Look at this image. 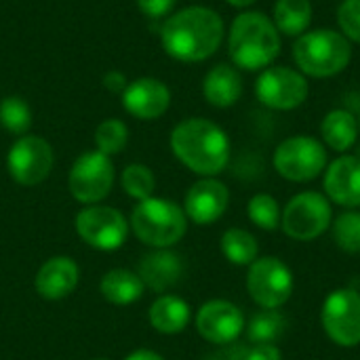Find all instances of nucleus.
Instances as JSON below:
<instances>
[{"mask_svg":"<svg viewBox=\"0 0 360 360\" xmlns=\"http://www.w3.org/2000/svg\"><path fill=\"white\" fill-rule=\"evenodd\" d=\"M338 25L350 42L360 44V0H344L338 6Z\"/></svg>","mask_w":360,"mask_h":360,"instance_id":"2f4dec72","label":"nucleus"},{"mask_svg":"<svg viewBox=\"0 0 360 360\" xmlns=\"http://www.w3.org/2000/svg\"><path fill=\"white\" fill-rule=\"evenodd\" d=\"M247 213H249V219L266 232L276 230L281 226V217H283L278 200L270 194H255L249 200Z\"/></svg>","mask_w":360,"mask_h":360,"instance_id":"c85d7f7f","label":"nucleus"},{"mask_svg":"<svg viewBox=\"0 0 360 360\" xmlns=\"http://www.w3.org/2000/svg\"><path fill=\"white\" fill-rule=\"evenodd\" d=\"M127 84H129L127 76H124L122 72H118V70H112V72H108V74L103 76V86H105L110 93H124Z\"/></svg>","mask_w":360,"mask_h":360,"instance_id":"c9c22d12","label":"nucleus"},{"mask_svg":"<svg viewBox=\"0 0 360 360\" xmlns=\"http://www.w3.org/2000/svg\"><path fill=\"white\" fill-rule=\"evenodd\" d=\"M333 240L346 253H360V213L344 211L333 221Z\"/></svg>","mask_w":360,"mask_h":360,"instance_id":"7c9ffc66","label":"nucleus"},{"mask_svg":"<svg viewBox=\"0 0 360 360\" xmlns=\"http://www.w3.org/2000/svg\"><path fill=\"white\" fill-rule=\"evenodd\" d=\"M186 266L179 253L171 249H158L154 253H148L139 264V278L146 287L165 293L173 289L184 278Z\"/></svg>","mask_w":360,"mask_h":360,"instance_id":"a211bd4d","label":"nucleus"},{"mask_svg":"<svg viewBox=\"0 0 360 360\" xmlns=\"http://www.w3.org/2000/svg\"><path fill=\"white\" fill-rule=\"evenodd\" d=\"M122 105L139 120H156L169 110L171 91L162 80L143 76L127 84L122 93Z\"/></svg>","mask_w":360,"mask_h":360,"instance_id":"2eb2a0df","label":"nucleus"},{"mask_svg":"<svg viewBox=\"0 0 360 360\" xmlns=\"http://www.w3.org/2000/svg\"><path fill=\"white\" fill-rule=\"evenodd\" d=\"M202 95L213 108H232L243 95V76L232 63L213 65L202 80Z\"/></svg>","mask_w":360,"mask_h":360,"instance_id":"aec40b11","label":"nucleus"},{"mask_svg":"<svg viewBox=\"0 0 360 360\" xmlns=\"http://www.w3.org/2000/svg\"><path fill=\"white\" fill-rule=\"evenodd\" d=\"M255 95L257 99L278 112H289L300 108L308 95H310V82L308 78L287 65H270L262 70V74L255 80Z\"/></svg>","mask_w":360,"mask_h":360,"instance_id":"6e6552de","label":"nucleus"},{"mask_svg":"<svg viewBox=\"0 0 360 360\" xmlns=\"http://www.w3.org/2000/svg\"><path fill=\"white\" fill-rule=\"evenodd\" d=\"M230 6H236V8H247V6H251L253 2H257V0H226Z\"/></svg>","mask_w":360,"mask_h":360,"instance_id":"4c0bfd02","label":"nucleus"},{"mask_svg":"<svg viewBox=\"0 0 360 360\" xmlns=\"http://www.w3.org/2000/svg\"><path fill=\"white\" fill-rule=\"evenodd\" d=\"M131 228L143 245L169 249L184 238L188 221L179 205L167 198L152 196L135 207L131 215Z\"/></svg>","mask_w":360,"mask_h":360,"instance_id":"39448f33","label":"nucleus"},{"mask_svg":"<svg viewBox=\"0 0 360 360\" xmlns=\"http://www.w3.org/2000/svg\"><path fill=\"white\" fill-rule=\"evenodd\" d=\"M124 360H165L160 354H156V352H152V350H135V352H131L129 356Z\"/></svg>","mask_w":360,"mask_h":360,"instance_id":"e433bc0d","label":"nucleus"},{"mask_svg":"<svg viewBox=\"0 0 360 360\" xmlns=\"http://www.w3.org/2000/svg\"><path fill=\"white\" fill-rule=\"evenodd\" d=\"M228 51L232 65L247 72H262L281 55V32L266 13L245 11L230 25Z\"/></svg>","mask_w":360,"mask_h":360,"instance_id":"7ed1b4c3","label":"nucleus"},{"mask_svg":"<svg viewBox=\"0 0 360 360\" xmlns=\"http://www.w3.org/2000/svg\"><path fill=\"white\" fill-rule=\"evenodd\" d=\"M221 253L234 266H251L259 253L257 238L243 228H230L221 236Z\"/></svg>","mask_w":360,"mask_h":360,"instance_id":"393cba45","label":"nucleus"},{"mask_svg":"<svg viewBox=\"0 0 360 360\" xmlns=\"http://www.w3.org/2000/svg\"><path fill=\"white\" fill-rule=\"evenodd\" d=\"M228 202H230V192L226 184H221L215 177H202L188 190L184 213L194 224L209 226L226 213Z\"/></svg>","mask_w":360,"mask_h":360,"instance_id":"dca6fc26","label":"nucleus"},{"mask_svg":"<svg viewBox=\"0 0 360 360\" xmlns=\"http://www.w3.org/2000/svg\"><path fill=\"white\" fill-rule=\"evenodd\" d=\"M175 2L177 0H137V6L141 8L143 15H148L152 19H160L173 11Z\"/></svg>","mask_w":360,"mask_h":360,"instance_id":"473e14b6","label":"nucleus"},{"mask_svg":"<svg viewBox=\"0 0 360 360\" xmlns=\"http://www.w3.org/2000/svg\"><path fill=\"white\" fill-rule=\"evenodd\" d=\"M359 133H360V118H359Z\"/></svg>","mask_w":360,"mask_h":360,"instance_id":"ea45409f","label":"nucleus"},{"mask_svg":"<svg viewBox=\"0 0 360 360\" xmlns=\"http://www.w3.org/2000/svg\"><path fill=\"white\" fill-rule=\"evenodd\" d=\"M129 141V129L122 120L118 118H108L103 120L97 131H95V146L97 152L105 154V156H114L118 152H122L127 148Z\"/></svg>","mask_w":360,"mask_h":360,"instance_id":"cd10ccee","label":"nucleus"},{"mask_svg":"<svg viewBox=\"0 0 360 360\" xmlns=\"http://www.w3.org/2000/svg\"><path fill=\"white\" fill-rule=\"evenodd\" d=\"M312 0H276L272 21L285 36L300 38L312 23Z\"/></svg>","mask_w":360,"mask_h":360,"instance_id":"b1692460","label":"nucleus"},{"mask_svg":"<svg viewBox=\"0 0 360 360\" xmlns=\"http://www.w3.org/2000/svg\"><path fill=\"white\" fill-rule=\"evenodd\" d=\"M287 329V319L278 310L262 308L247 325V338L251 344H274Z\"/></svg>","mask_w":360,"mask_h":360,"instance_id":"a878e982","label":"nucleus"},{"mask_svg":"<svg viewBox=\"0 0 360 360\" xmlns=\"http://www.w3.org/2000/svg\"><path fill=\"white\" fill-rule=\"evenodd\" d=\"M325 194L344 209L360 207V158L344 154L325 169Z\"/></svg>","mask_w":360,"mask_h":360,"instance_id":"f3484780","label":"nucleus"},{"mask_svg":"<svg viewBox=\"0 0 360 360\" xmlns=\"http://www.w3.org/2000/svg\"><path fill=\"white\" fill-rule=\"evenodd\" d=\"M352 59L350 40L329 27L308 30L293 44V61L308 78H331L344 72Z\"/></svg>","mask_w":360,"mask_h":360,"instance_id":"20e7f679","label":"nucleus"},{"mask_svg":"<svg viewBox=\"0 0 360 360\" xmlns=\"http://www.w3.org/2000/svg\"><path fill=\"white\" fill-rule=\"evenodd\" d=\"M150 323L158 333H181L190 323V306L177 295H160L150 308Z\"/></svg>","mask_w":360,"mask_h":360,"instance_id":"4be33fe9","label":"nucleus"},{"mask_svg":"<svg viewBox=\"0 0 360 360\" xmlns=\"http://www.w3.org/2000/svg\"><path fill=\"white\" fill-rule=\"evenodd\" d=\"M36 291L40 297L57 302L68 297L76 285H78V266L70 257H51L49 262L42 264V268L36 274Z\"/></svg>","mask_w":360,"mask_h":360,"instance_id":"6ab92c4d","label":"nucleus"},{"mask_svg":"<svg viewBox=\"0 0 360 360\" xmlns=\"http://www.w3.org/2000/svg\"><path fill=\"white\" fill-rule=\"evenodd\" d=\"M171 150L184 167L202 177L219 175L230 160L226 131L207 118L181 120L171 133Z\"/></svg>","mask_w":360,"mask_h":360,"instance_id":"f03ea898","label":"nucleus"},{"mask_svg":"<svg viewBox=\"0 0 360 360\" xmlns=\"http://www.w3.org/2000/svg\"><path fill=\"white\" fill-rule=\"evenodd\" d=\"M198 333L217 346L234 344L245 331V316L238 306L228 300H211L200 306L196 314Z\"/></svg>","mask_w":360,"mask_h":360,"instance_id":"4468645a","label":"nucleus"},{"mask_svg":"<svg viewBox=\"0 0 360 360\" xmlns=\"http://www.w3.org/2000/svg\"><path fill=\"white\" fill-rule=\"evenodd\" d=\"M272 165L287 181H312L327 169V148L310 135L287 137L274 150Z\"/></svg>","mask_w":360,"mask_h":360,"instance_id":"423d86ee","label":"nucleus"},{"mask_svg":"<svg viewBox=\"0 0 360 360\" xmlns=\"http://www.w3.org/2000/svg\"><path fill=\"white\" fill-rule=\"evenodd\" d=\"M247 360H283V354L274 344H253L247 350Z\"/></svg>","mask_w":360,"mask_h":360,"instance_id":"72a5a7b5","label":"nucleus"},{"mask_svg":"<svg viewBox=\"0 0 360 360\" xmlns=\"http://www.w3.org/2000/svg\"><path fill=\"white\" fill-rule=\"evenodd\" d=\"M247 291L259 308L278 310L293 293V274L278 257H257L249 266Z\"/></svg>","mask_w":360,"mask_h":360,"instance_id":"1a4fd4ad","label":"nucleus"},{"mask_svg":"<svg viewBox=\"0 0 360 360\" xmlns=\"http://www.w3.org/2000/svg\"><path fill=\"white\" fill-rule=\"evenodd\" d=\"M224 34V19L217 11L209 6H188L165 21L160 42L169 57L184 63H196L217 53Z\"/></svg>","mask_w":360,"mask_h":360,"instance_id":"f257e3e1","label":"nucleus"},{"mask_svg":"<svg viewBox=\"0 0 360 360\" xmlns=\"http://www.w3.org/2000/svg\"><path fill=\"white\" fill-rule=\"evenodd\" d=\"M76 232L78 236L99 251H114L120 249L129 234V224L112 207L91 205L82 209L76 217Z\"/></svg>","mask_w":360,"mask_h":360,"instance_id":"ddd939ff","label":"nucleus"},{"mask_svg":"<svg viewBox=\"0 0 360 360\" xmlns=\"http://www.w3.org/2000/svg\"><path fill=\"white\" fill-rule=\"evenodd\" d=\"M101 295L114 304V306H129L133 302H137L143 295V281L139 278V274L124 270V268H116L110 270L103 278H101Z\"/></svg>","mask_w":360,"mask_h":360,"instance_id":"5701e85b","label":"nucleus"},{"mask_svg":"<svg viewBox=\"0 0 360 360\" xmlns=\"http://www.w3.org/2000/svg\"><path fill=\"white\" fill-rule=\"evenodd\" d=\"M53 148L46 139L38 135L19 137L6 156V167L11 177L21 186H38L44 181L53 169Z\"/></svg>","mask_w":360,"mask_h":360,"instance_id":"f8f14e48","label":"nucleus"},{"mask_svg":"<svg viewBox=\"0 0 360 360\" xmlns=\"http://www.w3.org/2000/svg\"><path fill=\"white\" fill-rule=\"evenodd\" d=\"M93 360H110V359H93Z\"/></svg>","mask_w":360,"mask_h":360,"instance_id":"58836bf2","label":"nucleus"},{"mask_svg":"<svg viewBox=\"0 0 360 360\" xmlns=\"http://www.w3.org/2000/svg\"><path fill=\"white\" fill-rule=\"evenodd\" d=\"M120 181H122L124 192H127L131 198H137L139 202L152 198L154 188H156L154 173H152L146 165H129V167L122 171Z\"/></svg>","mask_w":360,"mask_h":360,"instance_id":"c756f323","label":"nucleus"},{"mask_svg":"<svg viewBox=\"0 0 360 360\" xmlns=\"http://www.w3.org/2000/svg\"><path fill=\"white\" fill-rule=\"evenodd\" d=\"M323 329L329 340L342 348L360 344V293L354 289H335L327 295L321 312Z\"/></svg>","mask_w":360,"mask_h":360,"instance_id":"9b49d317","label":"nucleus"},{"mask_svg":"<svg viewBox=\"0 0 360 360\" xmlns=\"http://www.w3.org/2000/svg\"><path fill=\"white\" fill-rule=\"evenodd\" d=\"M112 186H114V165L110 156L93 150L76 158L68 177V188L78 202L97 205L110 194Z\"/></svg>","mask_w":360,"mask_h":360,"instance_id":"9d476101","label":"nucleus"},{"mask_svg":"<svg viewBox=\"0 0 360 360\" xmlns=\"http://www.w3.org/2000/svg\"><path fill=\"white\" fill-rule=\"evenodd\" d=\"M247 350L249 346H243V344H228L224 346L219 352L211 354L207 360H247Z\"/></svg>","mask_w":360,"mask_h":360,"instance_id":"f704fd0d","label":"nucleus"},{"mask_svg":"<svg viewBox=\"0 0 360 360\" xmlns=\"http://www.w3.org/2000/svg\"><path fill=\"white\" fill-rule=\"evenodd\" d=\"M0 122L8 133L23 137L32 127V110L17 95L4 97L0 101Z\"/></svg>","mask_w":360,"mask_h":360,"instance_id":"bb28decb","label":"nucleus"},{"mask_svg":"<svg viewBox=\"0 0 360 360\" xmlns=\"http://www.w3.org/2000/svg\"><path fill=\"white\" fill-rule=\"evenodd\" d=\"M321 135H323L325 148H331L333 152L344 154L359 139V118L346 108L331 110L321 122Z\"/></svg>","mask_w":360,"mask_h":360,"instance_id":"412c9836","label":"nucleus"},{"mask_svg":"<svg viewBox=\"0 0 360 360\" xmlns=\"http://www.w3.org/2000/svg\"><path fill=\"white\" fill-rule=\"evenodd\" d=\"M333 211L331 202L321 192L295 194L283 209L281 228L293 240H314L325 234L331 226Z\"/></svg>","mask_w":360,"mask_h":360,"instance_id":"0eeeda50","label":"nucleus"}]
</instances>
